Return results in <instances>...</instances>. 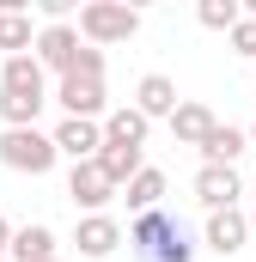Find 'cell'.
<instances>
[{
	"label": "cell",
	"instance_id": "cell-1",
	"mask_svg": "<svg viewBox=\"0 0 256 262\" xmlns=\"http://www.w3.org/2000/svg\"><path fill=\"white\" fill-rule=\"evenodd\" d=\"M128 244H134V256L140 262H189L195 256V244H189V232L159 207V213H140L134 226H128Z\"/></svg>",
	"mask_w": 256,
	"mask_h": 262
},
{
	"label": "cell",
	"instance_id": "cell-2",
	"mask_svg": "<svg viewBox=\"0 0 256 262\" xmlns=\"http://www.w3.org/2000/svg\"><path fill=\"white\" fill-rule=\"evenodd\" d=\"M55 159H61L55 134H43V128H0V165H6V171L49 177V171H55Z\"/></svg>",
	"mask_w": 256,
	"mask_h": 262
},
{
	"label": "cell",
	"instance_id": "cell-3",
	"mask_svg": "<svg viewBox=\"0 0 256 262\" xmlns=\"http://www.w3.org/2000/svg\"><path fill=\"white\" fill-rule=\"evenodd\" d=\"M134 31H140V12H134V6H116V0H92V6H79V37H86L92 49L128 43Z\"/></svg>",
	"mask_w": 256,
	"mask_h": 262
},
{
	"label": "cell",
	"instance_id": "cell-4",
	"mask_svg": "<svg viewBox=\"0 0 256 262\" xmlns=\"http://www.w3.org/2000/svg\"><path fill=\"white\" fill-rule=\"evenodd\" d=\"M55 104H61V116H73V122H104L110 116L104 79H86V73H67L61 85H55Z\"/></svg>",
	"mask_w": 256,
	"mask_h": 262
},
{
	"label": "cell",
	"instance_id": "cell-5",
	"mask_svg": "<svg viewBox=\"0 0 256 262\" xmlns=\"http://www.w3.org/2000/svg\"><path fill=\"white\" fill-rule=\"evenodd\" d=\"M0 92H12V98H43V104H55V92H49V67L37 61V55H6V61H0Z\"/></svg>",
	"mask_w": 256,
	"mask_h": 262
},
{
	"label": "cell",
	"instance_id": "cell-6",
	"mask_svg": "<svg viewBox=\"0 0 256 262\" xmlns=\"http://www.w3.org/2000/svg\"><path fill=\"white\" fill-rule=\"evenodd\" d=\"M244 195V177H238V165H201L195 171V201L207 207V213H226V207H238Z\"/></svg>",
	"mask_w": 256,
	"mask_h": 262
},
{
	"label": "cell",
	"instance_id": "cell-7",
	"mask_svg": "<svg viewBox=\"0 0 256 262\" xmlns=\"http://www.w3.org/2000/svg\"><path fill=\"white\" fill-rule=\"evenodd\" d=\"M79 49H86V43H79V25H43V31H37V61L49 67V73H73V61H79Z\"/></svg>",
	"mask_w": 256,
	"mask_h": 262
},
{
	"label": "cell",
	"instance_id": "cell-8",
	"mask_svg": "<svg viewBox=\"0 0 256 262\" xmlns=\"http://www.w3.org/2000/svg\"><path fill=\"white\" fill-rule=\"evenodd\" d=\"M67 195H73V207H86V213H104L122 189H116V183L98 171V159H92V165H73V171H67Z\"/></svg>",
	"mask_w": 256,
	"mask_h": 262
},
{
	"label": "cell",
	"instance_id": "cell-9",
	"mask_svg": "<svg viewBox=\"0 0 256 262\" xmlns=\"http://www.w3.org/2000/svg\"><path fill=\"white\" fill-rule=\"evenodd\" d=\"M201 244H207L214 256H238V250L250 244V213H244V207L207 213V232H201Z\"/></svg>",
	"mask_w": 256,
	"mask_h": 262
},
{
	"label": "cell",
	"instance_id": "cell-10",
	"mask_svg": "<svg viewBox=\"0 0 256 262\" xmlns=\"http://www.w3.org/2000/svg\"><path fill=\"white\" fill-rule=\"evenodd\" d=\"M55 146H61V159H73V165H92L104 152V122H73V116H61L55 122Z\"/></svg>",
	"mask_w": 256,
	"mask_h": 262
},
{
	"label": "cell",
	"instance_id": "cell-11",
	"mask_svg": "<svg viewBox=\"0 0 256 262\" xmlns=\"http://www.w3.org/2000/svg\"><path fill=\"white\" fill-rule=\"evenodd\" d=\"M134 110H140L146 122H159V116L171 122V116H177V79H171V73H146V79L134 85Z\"/></svg>",
	"mask_w": 256,
	"mask_h": 262
},
{
	"label": "cell",
	"instance_id": "cell-12",
	"mask_svg": "<svg viewBox=\"0 0 256 262\" xmlns=\"http://www.w3.org/2000/svg\"><path fill=\"white\" fill-rule=\"evenodd\" d=\"M73 244H79V256L98 262V256H110V250L122 244V226H116L110 213H86V220L73 226Z\"/></svg>",
	"mask_w": 256,
	"mask_h": 262
},
{
	"label": "cell",
	"instance_id": "cell-13",
	"mask_svg": "<svg viewBox=\"0 0 256 262\" xmlns=\"http://www.w3.org/2000/svg\"><path fill=\"white\" fill-rule=\"evenodd\" d=\"M195 152H201V165H238V159L250 152V128H232V122H220V128L207 134Z\"/></svg>",
	"mask_w": 256,
	"mask_h": 262
},
{
	"label": "cell",
	"instance_id": "cell-14",
	"mask_svg": "<svg viewBox=\"0 0 256 262\" xmlns=\"http://www.w3.org/2000/svg\"><path fill=\"white\" fill-rule=\"evenodd\" d=\"M6 262H55V226H43V220L18 226V232H12V250H6Z\"/></svg>",
	"mask_w": 256,
	"mask_h": 262
},
{
	"label": "cell",
	"instance_id": "cell-15",
	"mask_svg": "<svg viewBox=\"0 0 256 262\" xmlns=\"http://www.w3.org/2000/svg\"><path fill=\"white\" fill-rule=\"evenodd\" d=\"M98 171H104L116 189H128V183L146 171V159H140V146H116V140H104V152H98Z\"/></svg>",
	"mask_w": 256,
	"mask_h": 262
},
{
	"label": "cell",
	"instance_id": "cell-16",
	"mask_svg": "<svg viewBox=\"0 0 256 262\" xmlns=\"http://www.w3.org/2000/svg\"><path fill=\"white\" fill-rule=\"evenodd\" d=\"M214 128H220V122H214V110H207V104H177V116H171L177 146H201Z\"/></svg>",
	"mask_w": 256,
	"mask_h": 262
},
{
	"label": "cell",
	"instance_id": "cell-17",
	"mask_svg": "<svg viewBox=\"0 0 256 262\" xmlns=\"http://www.w3.org/2000/svg\"><path fill=\"white\" fill-rule=\"evenodd\" d=\"M146 116L134 110V104H116L110 116H104V140H116V146H146Z\"/></svg>",
	"mask_w": 256,
	"mask_h": 262
},
{
	"label": "cell",
	"instance_id": "cell-18",
	"mask_svg": "<svg viewBox=\"0 0 256 262\" xmlns=\"http://www.w3.org/2000/svg\"><path fill=\"white\" fill-rule=\"evenodd\" d=\"M122 201L134 207V220H140V213H159V201H165V171H159V165H146V171L122 189Z\"/></svg>",
	"mask_w": 256,
	"mask_h": 262
},
{
	"label": "cell",
	"instance_id": "cell-19",
	"mask_svg": "<svg viewBox=\"0 0 256 262\" xmlns=\"http://www.w3.org/2000/svg\"><path fill=\"white\" fill-rule=\"evenodd\" d=\"M0 49H6V55H37L31 12H0Z\"/></svg>",
	"mask_w": 256,
	"mask_h": 262
},
{
	"label": "cell",
	"instance_id": "cell-20",
	"mask_svg": "<svg viewBox=\"0 0 256 262\" xmlns=\"http://www.w3.org/2000/svg\"><path fill=\"white\" fill-rule=\"evenodd\" d=\"M195 18H201L207 31H226V37H232V31H238V18H244V6H238V0H201V6H195Z\"/></svg>",
	"mask_w": 256,
	"mask_h": 262
},
{
	"label": "cell",
	"instance_id": "cell-21",
	"mask_svg": "<svg viewBox=\"0 0 256 262\" xmlns=\"http://www.w3.org/2000/svg\"><path fill=\"white\" fill-rule=\"evenodd\" d=\"M226 43H232V55H244V61H256V18H238V31H232Z\"/></svg>",
	"mask_w": 256,
	"mask_h": 262
},
{
	"label": "cell",
	"instance_id": "cell-22",
	"mask_svg": "<svg viewBox=\"0 0 256 262\" xmlns=\"http://www.w3.org/2000/svg\"><path fill=\"white\" fill-rule=\"evenodd\" d=\"M73 73H86V79H104V49H79V61H73Z\"/></svg>",
	"mask_w": 256,
	"mask_h": 262
},
{
	"label": "cell",
	"instance_id": "cell-23",
	"mask_svg": "<svg viewBox=\"0 0 256 262\" xmlns=\"http://www.w3.org/2000/svg\"><path fill=\"white\" fill-rule=\"evenodd\" d=\"M37 12H43V25H67L73 0H37Z\"/></svg>",
	"mask_w": 256,
	"mask_h": 262
},
{
	"label": "cell",
	"instance_id": "cell-24",
	"mask_svg": "<svg viewBox=\"0 0 256 262\" xmlns=\"http://www.w3.org/2000/svg\"><path fill=\"white\" fill-rule=\"evenodd\" d=\"M6 250H12V220L0 213V256H6Z\"/></svg>",
	"mask_w": 256,
	"mask_h": 262
},
{
	"label": "cell",
	"instance_id": "cell-25",
	"mask_svg": "<svg viewBox=\"0 0 256 262\" xmlns=\"http://www.w3.org/2000/svg\"><path fill=\"white\" fill-rule=\"evenodd\" d=\"M250 146H256V122H250Z\"/></svg>",
	"mask_w": 256,
	"mask_h": 262
},
{
	"label": "cell",
	"instance_id": "cell-26",
	"mask_svg": "<svg viewBox=\"0 0 256 262\" xmlns=\"http://www.w3.org/2000/svg\"><path fill=\"white\" fill-rule=\"evenodd\" d=\"M250 232H256V213H250Z\"/></svg>",
	"mask_w": 256,
	"mask_h": 262
},
{
	"label": "cell",
	"instance_id": "cell-27",
	"mask_svg": "<svg viewBox=\"0 0 256 262\" xmlns=\"http://www.w3.org/2000/svg\"><path fill=\"white\" fill-rule=\"evenodd\" d=\"M55 262H61V256H55Z\"/></svg>",
	"mask_w": 256,
	"mask_h": 262
},
{
	"label": "cell",
	"instance_id": "cell-28",
	"mask_svg": "<svg viewBox=\"0 0 256 262\" xmlns=\"http://www.w3.org/2000/svg\"><path fill=\"white\" fill-rule=\"evenodd\" d=\"M0 262H6V256H0Z\"/></svg>",
	"mask_w": 256,
	"mask_h": 262
}]
</instances>
